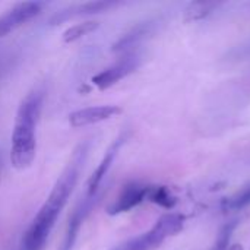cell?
<instances>
[{
	"mask_svg": "<svg viewBox=\"0 0 250 250\" xmlns=\"http://www.w3.org/2000/svg\"><path fill=\"white\" fill-rule=\"evenodd\" d=\"M89 151V142H82L76 146V149L72 154V158L69 160L66 168L54 183L47 201L35 215L32 224L26 230L23 240H22V249L23 250H42L47 239L60 215L63 208L66 207L78 180L82 173L83 164L86 161Z\"/></svg>",
	"mask_w": 250,
	"mask_h": 250,
	"instance_id": "cell-1",
	"label": "cell"
},
{
	"mask_svg": "<svg viewBox=\"0 0 250 250\" xmlns=\"http://www.w3.org/2000/svg\"><path fill=\"white\" fill-rule=\"evenodd\" d=\"M44 101V89L37 88L29 92L25 100L21 103L15 127L12 135V148H10V163L16 170L28 168L37 154V136L35 127L41 114Z\"/></svg>",
	"mask_w": 250,
	"mask_h": 250,
	"instance_id": "cell-2",
	"label": "cell"
},
{
	"mask_svg": "<svg viewBox=\"0 0 250 250\" xmlns=\"http://www.w3.org/2000/svg\"><path fill=\"white\" fill-rule=\"evenodd\" d=\"M185 221L186 218L182 214H164L151 230L113 248L111 250H157L167 239L176 236L183 230Z\"/></svg>",
	"mask_w": 250,
	"mask_h": 250,
	"instance_id": "cell-3",
	"label": "cell"
},
{
	"mask_svg": "<svg viewBox=\"0 0 250 250\" xmlns=\"http://www.w3.org/2000/svg\"><path fill=\"white\" fill-rule=\"evenodd\" d=\"M139 63H141V57L135 53H129L127 56L122 57L119 62H116L110 67L97 73L92 78V83L100 91L108 89L110 86L116 85L119 81H122L126 76H129L130 73H133L138 69Z\"/></svg>",
	"mask_w": 250,
	"mask_h": 250,
	"instance_id": "cell-4",
	"label": "cell"
},
{
	"mask_svg": "<svg viewBox=\"0 0 250 250\" xmlns=\"http://www.w3.org/2000/svg\"><path fill=\"white\" fill-rule=\"evenodd\" d=\"M42 4L38 1H22L0 16V38L13 32L28 21L34 19L41 12Z\"/></svg>",
	"mask_w": 250,
	"mask_h": 250,
	"instance_id": "cell-5",
	"label": "cell"
},
{
	"mask_svg": "<svg viewBox=\"0 0 250 250\" xmlns=\"http://www.w3.org/2000/svg\"><path fill=\"white\" fill-rule=\"evenodd\" d=\"M148 190H149V186L142 185V183L132 182L126 185L123 190L120 192V195L117 196V199L111 205H108L107 212L110 215H119V214H123L136 208L146 199Z\"/></svg>",
	"mask_w": 250,
	"mask_h": 250,
	"instance_id": "cell-6",
	"label": "cell"
},
{
	"mask_svg": "<svg viewBox=\"0 0 250 250\" xmlns=\"http://www.w3.org/2000/svg\"><path fill=\"white\" fill-rule=\"evenodd\" d=\"M98 199V195L95 193L94 196H86L76 208L75 211L72 212L70 218H69V223H67V229H66V233H64V239H63V243L60 246L59 250H72L75 246V242L78 239V234H79V230L85 221V218L88 217V214L91 212V209L94 208L95 202Z\"/></svg>",
	"mask_w": 250,
	"mask_h": 250,
	"instance_id": "cell-7",
	"label": "cell"
},
{
	"mask_svg": "<svg viewBox=\"0 0 250 250\" xmlns=\"http://www.w3.org/2000/svg\"><path fill=\"white\" fill-rule=\"evenodd\" d=\"M122 113V108L117 105H98V107H88L82 110H76L70 113L69 123L72 127H83L88 125H97L100 122L113 119Z\"/></svg>",
	"mask_w": 250,
	"mask_h": 250,
	"instance_id": "cell-8",
	"label": "cell"
},
{
	"mask_svg": "<svg viewBox=\"0 0 250 250\" xmlns=\"http://www.w3.org/2000/svg\"><path fill=\"white\" fill-rule=\"evenodd\" d=\"M126 139H127V135L123 133V135H120V136L110 145V148L107 149V152H105V155L103 157L101 163L98 164V167L95 168V171L92 173V176H91L89 180H88V193H86V196H94V195L98 192V188H100L103 179L107 176L110 167L113 166V163H114V160H116V157H117L120 148H122L123 144L126 142Z\"/></svg>",
	"mask_w": 250,
	"mask_h": 250,
	"instance_id": "cell-9",
	"label": "cell"
},
{
	"mask_svg": "<svg viewBox=\"0 0 250 250\" xmlns=\"http://www.w3.org/2000/svg\"><path fill=\"white\" fill-rule=\"evenodd\" d=\"M116 4H117L116 1H89V3H83V4H76V6H72L69 9H63V10L57 12L50 19V23L57 25V23H62L64 21H69L70 18L100 13V12H104V10L110 9Z\"/></svg>",
	"mask_w": 250,
	"mask_h": 250,
	"instance_id": "cell-10",
	"label": "cell"
},
{
	"mask_svg": "<svg viewBox=\"0 0 250 250\" xmlns=\"http://www.w3.org/2000/svg\"><path fill=\"white\" fill-rule=\"evenodd\" d=\"M154 28H155V21H146L136 25L113 45V51H126L132 48L133 45L139 44L144 38H146L154 31Z\"/></svg>",
	"mask_w": 250,
	"mask_h": 250,
	"instance_id": "cell-11",
	"label": "cell"
},
{
	"mask_svg": "<svg viewBox=\"0 0 250 250\" xmlns=\"http://www.w3.org/2000/svg\"><path fill=\"white\" fill-rule=\"evenodd\" d=\"M250 205V183L246 186H243L240 190H237L236 193H233L229 198H224L221 201V209L224 212L229 211H242L246 207Z\"/></svg>",
	"mask_w": 250,
	"mask_h": 250,
	"instance_id": "cell-12",
	"label": "cell"
},
{
	"mask_svg": "<svg viewBox=\"0 0 250 250\" xmlns=\"http://www.w3.org/2000/svg\"><path fill=\"white\" fill-rule=\"evenodd\" d=\"M146 199L151 201L152 204H157L158 207L166 208V209H173L177 204L176 196L166 186H149Z\"/></svg>",
	"mask_w": 250,
	"mask_h": 250,
	"instance_id": "cell-13",
	"label": "cell"
},
{
	"mask_svg": "<svg viewBox=\"0 0 250 250\" xmlns=\"http://www.w3.org/2000/svg\"><path fill=\"white\" fill-rule=\"evenodd\" d=\"M220 3L217 1H193L190 3L186 10H185V21L192 22V21H201L207 18L215 7H218Z\"/></svg>",
	"mask_w": 250,
	"mask_h": 250,
	"instance_id": "cell-14",
	"label": "cell"
},
{
	"mask_svg": "<svg viewBox=\"0 0 250 250\" xmlns=\"http://www.w3.org/2000/svg\"><path fill=\"white\" fill-rule=\"evenodd\" d=\"M100 26V23L97 21H85V22H81V23H76L73 26H70L69 29H66L63 32V41L66 44H70V42H75L78 41L79 38L97 31Z\"/></svg>",
	"mask_w": 250,
	"mask_h": 250,
	"instance_id": "cell-15",
	"label": "cell"
},
{
	"mask_svg": "<svg viewBox=\"0 0 250 250\" xmlns=\"http://www.w3.org/2000/svg\"><path fill=\"white\" fill-rule=\"evenodd\" d=\"M236 226H237V221H231V223L226 224L221 229V231H220V234H218V237L215 240V245H214L212 250H229V248H230V240H231V234H233Z\"/></svg>",
	"mask_w": 250,
	"mask_h": 250,
	"instance_id": "cell-16",
	"label": "cell"
},
{
	"mask_svg": "<svg viewBox=\"0 0 250 250\" xmlns=\"http://www.w3.org/2000/svg\"><path fill=\"white\" fill-rule=\"evenodd\" d=\"M229 250H243V249H242L240 246H237V245H236V246H230V248H229Z\"/></svg>",
	"mask_w": 250,
	"mask_h": 250,
	"instance_id": "cell-17",
	"label": "cell"
},
{
	"mask_svg": "<svg viewBox=\"0 0 250 250\" xmlns=\"http://www.w3.org/2000/svg\"><path fill=\"white\" fill-rule=\"evenodd\" d=\"M21 250H23V249H21Z\"/></svg>",
	"mask_w": 250,
	"mask_h": 250,
	"instance_id": "cell-18",
	"label": "cell"
}]
</instances>
